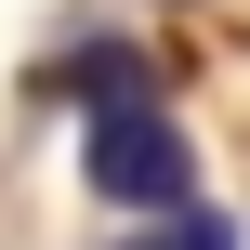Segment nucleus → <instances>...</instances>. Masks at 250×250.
<instances>
[{
    "label": "nucleus",
    "instance_id": "7ed1b4c3",
    "mask_svg": "<svg viewBox=\"0 0 250 250\" xmlns=\"http://www.w3.org/2000/svg\"><path fill=\"white\" fill-rule=\"evenodd\" d=\"M119 250H237V224L224 211H158L145 237H119Z\"/></svg>",
    "mask_w": 250,
    "mask_h": 250
},
{
    "label": "nucleus",
    "instance_id": "f257e3e1",
    "mask_svg": "<svg viewBox=\"0 0 250 250\" xmlns=\"http://www.w3.org/2000/svg\"><path fill=\"white\" fill-rule=\"evenodd\" d=\"M79 185L105 198V211H198V145H185V119L171 105H105V119H79Z\"/></svg>",
    "mask_w": 250,
    "mask_h": 250
},
{
    "label": "nucleus",
    "instance_id": "f03ea898",
    "mask_svg": "<svg viewBox=\"0 0 250 250\" xmlns=\"http://www.w3.org/2000/svg\"><path fill=\"white\" fill-rule=\"evenodd\" d=\"M40 92L92 105V119H105V105H158V53H132V40H79V53H66Z\"/></svg>",
    "mask_w": 250,
    "mask_h": 250
}]
</instances>
